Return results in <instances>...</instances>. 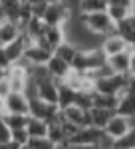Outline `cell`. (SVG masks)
I'll use <instances>...</instances> for the list:
<instances>
[{"mask_svg":"<svg viewBox=\"0 0 135 149\" xmlns=\"http://www.w3.org/2000/svg\"><path fill=\"white\" fill-rule=\"evenodd\" d=\"M10 92H12V90H10V84H8V78H4V80L0 81V95L6 97Z\"/></svg>","mask_w":135,"mask_h":149,"instance_id":"cell-33","label":"cell"},{"mask_svg":"<svg viewBox=\"0 0 135 149\" xmlns=\"http://www.w3.org/2000/svg\"><path fill=\"white\" fill-rule=\"evenodd\" d=\"M4 78H6V70H2V68H0V81L4 80Z\"/></svg>","mask_w":135,"mask_h":149,"instance_id":"cell-41","label":"cell"},{"mask_svg":"<svg viewBox=\"0 0 135 149\" xmlns=\"http://www.w3.org/2000/svg\"><path fill=\"white\" fill-rule=\"evenodd\" d=\"M0 68L6 70V72L12 68V62H10V58H8V54H6V48L4 46H0Z\"/></svg>","mask_w":135,"mask_h":149,"instance_id":"cell-32","label":"cell"},{"mask_svg":"<svg viewBox=\"0 0 135 149\" xmlns=\"http://www.w3.org/2000/svg\"><path fill=\"white\" fill-rule=\"evenodd\" d=\"M60 107L54 103L42 102L40 97H32L30 100V117H38V119H44L48 123H54L60 119Z\"/></svg>","mask_w":135,"mask_h":149,"instance_id":"cell-2","label":"cell"},{"mask_svg":"<svg viewBox=\"0 0 135 149\" xmlns=\"http://www.w3.org/2000/svg\"><path fill=\"white\" fill-rule=\"evenodd\" d=\"M103 129H97V127H81L74 137L70 139L72 145H97Z\"/></svg>","mask_w":135,"mask_h":149,"instance_id":"cell-8","label":"cell"},{"mask_svg":"<svg viewBox=\"0 0 135 149\" xmlns=\"http://www.w3.org/2000/svg\"><path fill=\"white\" fill-rule=\"evenodd\" d=\"M30 133H28V129L24 127V129H12V141H16L18 145H28L30 143Z\"/></svg>","mask_w":135,"mask_h":149,"instance_id":"cell-28","label":"cell"},{"mask_svg":"<svg viewBox=\"0 0 135 149\" xmlns=\"http://www.w3.org/2000/svg\"><path fill=\"white\" fill-rule=\"evenodd\" d=\"M72 18V12L68 10L66 6L62 4V2H52V4H48V8H46V14H44V20L48 26H66V22Z\"/></svg>","mask_w":135,"mask_h":149,"instance_id":"cell-3","label":"cell"},{"mask_svg":"<svg viewBox=\"0 0 135 149\" xmlns=\"http://www.w3.org/2000/svg\"><path fill=\"white\" fill-rule=\"evenodd\" d=\"M2 2V8H4V16L6 20L12 22H18V16H20V8H22V0H0Z\"/></svg>","mask_w":135,"mask_h":149,"instance_id":"cell-21","label":"cell"},{"mask_svg":"<svg viewBox=\"0 0 135 149\" xmlns=\"http://www.w3.org/2000/svg\"><path fill=\"white\" fill-rule=\"evenodd\" d=\"M101 50H103L105 56L109 58V56H115V54H121V52H127V50H131V48H129V44H127L119 34H111V36H105V38H103Z\"/></svg>","mask_w":135,"mask_h":149,"instance_id":"cell-10","label":"cell"},{"mask_svg":"<svg viewBox=\"0 0 135 149\" xmlns=\"http://www.w3.org/2000/svg\"><path fill=\"white\" fill-rule=\"evenodd\" d=\"M107 66L115 72V74H129V66H131V50L127 52H121V54H115V56L107 58Z\"/></svg>","mask_w":135,"mask_h":149,"instance_id":"cell-13","label":"cell"},{"mask_svg":"<svg viewBox=\"0 0 135 149\" xmlns=\"http://www.w3.org/2000/svg\"><path fill=\"white\" fill-rule=\"evenodd\" d=\"M36 88H38V97H40L42 102H48V103H54V105H58L60 81H56L54 78H50V80H46V81L36 84Z\"/></svg>","mask_w":135,"mask_h":149,"instance_id":"cell-7","label":"cell"},{"mask_svg":"<svg viewBox=\"0 0 135 149\" xmlns=\"http://www.w3.org/2000/svg\"><path fill=\"white\" fill-rule=\"evenodd\" d=\"M54 149H72V143H70V141H66V143H58V145H54Z\"/></svg>","mask_w":135,"mask_h":149,"instance_id":"cell-38","label":"cell"},{"mask_svg":"<svg viewBox=\"0 0 135 149\" xmlns=\"http://www.w3.org/2000/svg\"><path fill=\"white\" fill-rule=\"evenodd\" d=\"M0 46H2V42H0Z\"/></svg>","mask_w":135,"mask_h":149,"instance_id":"cell-47","label":"cell"},{"mask_svg":"<svg viewBox=\"0 0 135 149\" xmlns=\"http://www.w3.org/2000/svg\"><path fill=\"white\" fill-rule=\"evenodd\" d=\"M105 10H107L105 0H81V4H79L81 14H95V12H105Z\"/></svg>","mask_w":135,"mask_h":149,"instance_id":"cell-23","label":"cell"},{"mask_svg":"<svg viewBox=\"0 0 135 149\" xmlns=\"http://www.w3.org/2000/svg\"><path fill=\"white\" fill-rule=\"evenodd\" d=\"M107 4H119V6H129V0H107Z\"/></svg>","mask_w":135,"mask_h":149,"instance_id":"cell-36","label":"cell"},{"mask_svg":"<svg viewBox=\"0 0 135 149\" xmlns=\"http://www.w3.org/2000/svg\"><path fill=\"white\" fill-rule=\"evenodd\" d=\"M78 48L74 46V44H72V42H64V44H60V46L56 48V52H54V54H56L58 58H62V60H66L68 64H70V66H72V62H74V58L78 56Z\"/></svg>","mask_w":135,"mask_h":149,"instance_id":"cell-22","label":"cell"},{"mask_svg":"<svg viewBox=\"0 0 135 149\" xmlns=\"http://www.w3.org/2000/svg\"><path fill=\"white\" fill-rule=\"evenodd\" d=\"M48 127L50 123L44 121V119H38V117H30V121H28V133H30V137H48Z\"/></svg>","mask_w":135,"mask_h":149,"instance_id":"cell-18","label":"cell"},{"mask_svg":"<svg viewBox=\"0 0 135 149\" xmlns=\"http://www.w3.org/2000/svg\"><path fill=\"white\" fill-rule=\"evenodd\" d=\"M4 119L10 129H24L30 121V115H24V113H4Z\"/></svg>","mask_w":135,"mask_h":149,"instance_id":"cell-25","label":"cell"},{"mask_svg":"<svg viewBox=\"0 0 135 149\" xmlns=\"http://www.w3.org/2000/svg\"><path fill=\"white\" fill-rule=\"evenodd\" d=\"M129 12L131 16H135V0H129Z\"/></svg>","mask_w":135,"mask_h":149,"instance_id":"cell-40","label":"cell"},{"mask_svg":"<svg viewBox=\"0 0 135 149\" xmlns=\"http://www.w3.org/2000/svg\"><path fill=\"white\" fill-rule=\"evenodd\" d=\"M32 2H44V4H52V2H56V0H32Z\"/></svg>","mask_w":135,"mask_h":149,"instance_id":"cell-42","label":"cell"},{"mask_svg":"<svg viewBox=\"0 0 135 149\" xmlns=\"http://www.w3.org/2000/svg\"><path fill=\"white\" fill-rule=\"evenodd\" d=\"M62 113L66 117L70 123H74V125L78 127H91V115L90 111H86V109H81L78 105H70L66 109H62Z\"/></svg>","mask_w":135,"mask_h":149,"instance_id":"cell-9","label":"cell"},{"mask_svg":"<svg viewBox=\"0 0 135 149\" xmlns=\"http://www.w3.org/2000/svg\"><path fill=\"white\" fill-rule=\"evenodd\" d=\"M117 34L129 44V48H135V16L125 18L123 22H117Z\"/></svg>","mask_w":135,"mask_h":149,"instance_id":"cell-14","label":"cell"},{"mask_svg":"<svg viewBox=\"0 0 135 149\" xmlns=\"http://www.w3.org/2000/svg\"><path fill=\"white\" fill-rule=\"evenodd\" d=\"M76 95H78V92H76V90H72V88H70L68 84L60 81L58 107H60V109H66V107H70V105H74V103H76Z\"/></svg>","mask_w":135,"mask_h":149,"instance_id":"cell-16","label":"cell"},{"mask_svg":"<svg viewBox=\"0 0 135 149\" xmlns=\"http://www.w3.org/2000/svg\"><path fill=\"white\" fill-rule=\"evenodd\" d=\"M84 18V24L88 26V30H91L93 34L101 36H111V34H117V24L113 22L109 18L107 12H95V14H81Z\"/></svg>","mask_w":135,"mask_h":149,"instance_id":"cell-1","label":"cell"},{"mask_svg":"<svg viewBox=\"0 0 135 149\" xmlns=\"http://www.w3.org/2000/svg\"><path fill=\"white\" fill-rule=\"evenodd\" d=\"M131 119L129 117H125V115H119V113H115L109 119V123H107V127L103 129L109 137H113V139H119V137H123L125 133L131 129Z\"/></svg>","mask_w":135,"mask_h":149,"instance_id":"cell-6","label":"cell"},{"mask_svg":"<svg viewBox=\"0 0 135 149\" xmlns=\"http://www.w3.org/2000/svg\"><path fill=\"white\" fill-rule=\"evenodd\" d=\"M32 4V14H34V18H44V14H46V8H48V4H44V2H30Z\"/></svg>","mask_w":135,"mask_h":149,"instance_id":"cell-31","label":"cell"},{"mask_svg":"<svg viewBox=\"0 0 135 149\" xmlns=\"http://www.w3.org/2000/svg\"><path fill=\"white\" fill-rule=\"evenodd\" d=\"M22 34H24V30H22V26H20L18 22L4 20V22L0 24V42H2V46H8L10 42L18 40Z\"/></svg>","mask_w":135,"mask_h":149,"instance_id":"cell-11","label":"cell"},{"mask_svg":"<svg viewBox=\"0 0 135 149\" xmlns=\"http://www.w3.org/2000/svg\"><path fill=\"white\" fill-rule=\"evenodd\" d=\"M6 113V97H2L0 95V115Z\"/></svg>","mask_w":135,"mask_h":149,"instance_id":"cell-37","label":"cell"},{"mask_svg":"<svg viewBox=\"0 0 135 149\" xmlns=\"http://www.w3.org/2000/svg\"><path fill=\"white\" fill-rule=\"evenodd\" d=\"M90 115H91V127L105 129L107 123H109V119L115 115V111H111V109H101V107H91Z\"/></svg>","mask_w":135,"mask_h":149,"instance_id":"cell-15","label":"cell"},{"mask_svg":"<svg viewBox=\"0 0 135 149\" xmlns=\"http://www.w3.org/2000/svg\"><path fill=\"white\" fill-rule=\"evenodd\" d=\"M22 145H18L16 141H8V143H4V145H0V149H20Z\"/></svg>","mask_w":135,"mask_h":149,"instance_id":"cell-35","label":"cell"},{"mask_svg":"<svg viewBox=\"0 0 135 149\" xmlns=\"http://www.w3.org/2000/svg\"><path fill=\"white\" fill-rule=\"evenodd\" d=\"M44 32H46V22L40 20V18H32L26 24V28H24V34L28 36L32 42H36L40 36H44Z\"/></svg>","mask_w":135,"mask_h":149,"instance_id":"cell-19","label":"cell"},{"mask_svg":"<svg viewBox=\"0 0 135 149\" xmlns=\"http://www.w3.org/2000/svg\"><path fill=\"white\" fill-rule=\"evenodd\" d=\"M6 113H24L30 115V97L26 93L10 92L6 95Z\"/></svg>","mask_w":135,"mask_h":149,"instance_id":"cell-5","label":"cell"},{"mask_svg":"<svg viewBox=\"0 0 135 149\" xmlns=\"http://www.w3.org/2000/svg\"><path fill=\"white\" fill-rule=\"evenodd\" d=\"M72 149H100L97 145H72Z\"/></svg>","mask_w":135,"mask_h":149,"instance_id":"cell-39","label":"cell"},{"mask_svg":"<svg viewBox=\"0 0 135 149\" xmlns=\"http://www.w3.org/2000/svg\"><path fill=\"white\" fill-rule=\"evenodd\" d=\"M22 2H32V0H22Z\"/></svg>","mask_w":135,"mask_h":149,"instance_id":"cell-46","label":"cell"},{"mask_svg":"<svg viewBox=\"0 0 135 149\" xmlns=\"http://www.w3.org/2000/svg\"><path fill=\"white\" fill-rule=\"evenodd\" d=\"M107 14H109V18H111L113 22H123L125 18H129L131 16V12H129V6H119V4H107Z\"/></svg>","mask_w":135,"mask_h":149,"instance_id":"cell-24","label":"cell"},{"mask_svg":"<svg viewBox=\"0 0 135 149\" xmlns=\"http://www.w3.org/2000/svg\"><path fill=\"white\" fill-rule=\"evenodd\" d=\"M117 103H119V97H117V95L93 93V107H101V109H111V111H117Z\"/></svg>","mask_w":135,"mask_h":149,"instance_id":"cell-20","label":"cell"},{"mask_svg":"<svg viewBox=\"0 0 135 149\" xmlns=\"http://www.w3.org/2000/svg\"><path fill=\"white\" fill-rule=\"evenodd\" d=\"M20 149H30V147H28V145H22V147H20Z\"/></svg>","mask_w":135,"mask_h":149,"instance_id":"cell-44","label":"cell"},{"mask_svg":"<svg viewBox=\"0 0 135 149\" xmlns=\"http://www.w3.org/2000/svg\"><path fill=\"white\" fill-rule=\"evenodd\" d=\"M8 141H12V129L8 127L4 115H0V145H4Z\"/></svg>","mask_w":135,"mask_h":149,"instance_id":"cell-29","label":"cell"},{"mask_svg":"<svg viewBox=\"0 0 135 149\" xmlns=\"http://www.w3.org/2000/svg\"><path fill=\"white\" fill-rule=\"evenodd\" d=\"M113 149H135V127H131L123 137L115 139Z\"/></svg>","mask_w":135,"mask_h":149,"instance_id":"cell-26","label":"cell"},{"mask_svg":"<svg viewBox=\"0 0 135 149\" xmlns=\"http://www.w3.org/2000/svg\"><path fill=\"white\" fill-rule=\"evenodd\" d=\"M62 119H64V113L60 111V119L54 121V123H50V127H48V139H50L54 145H58V143H66L68 141L66 133H64V127H62Z\"/></svg>","mask_w":135,"mask_h":149,"instance_id":"cell-17","label":"cell"},{"mask_svg":"<svg viewBox=\"0 0 135 149\" xmlns=\"http://www.w3.org/2000/svg\"><path fill=\"white\" fill-rule=\"evenodd\" d=\"M28 147L30 149H54V143L48 137H32Z\"/></svg>","mask_w":135,"mask_h":149,"instance_id":"cell-30","label":"cell"},{"mask_svg":"<svg viewBox=\"0 0 135 149\" xmlns=\"http://www.w3.org/2000/svg\"><path fill=\"white\" fill-rule=\"evenodd\" d=\"M0 18H4V20H6V16H4V8H2V2H0Z\"/></svg>","mask_w":135,"mask_h":149,"instance_id":"cell-43","label":"cell"},{"mask_svg":"<svg viewBox=\"0 0 135 149\" xmlns=\"http://www.w3.org/2000/svg\"><path fill=\"white\" fill-rule=\"evenodd\" d=\"M93 93L95 92H78L74 105H78V107H81V109L90 111L91 107H93Z\"/></svg>","mask_w":135,"mask_h":149,"instance_id":"cell-27","label":"cell"},{"mask_svg":"<svg viewBox=\"0 0 135 149\" xmlns=\"http://www.w3.org/2000/svg\"><path fill=\"white\" fill-rule=\"evenodd\" d=\"M129 74L135 78V48H131V66H129Z\"/></svg>","mask_w":135,"mask_h":149,"instance_id":"cell-34","label":"cell"},{"mask_svg":"<svg viewBox=\"0 0 135 149\" xmlns=\"http://www.w3.org/2000/svg\"><path fill=\"white\" fill-rule=\"evenodd\" d=\"M105 2H107V0H105Z\"/></svg>","mask_w":135,"mask_h":149,"instance_id":"cell-48","label":"cell"},{"mask_svg":"<svg viewBox=\"0 0 135 149\" xmlns=\"http://www.w3.org/2000/svg\"><path fill=\"white\" fill-rule=\"evenodd\" d=\"M46 68H48V72H50V76L54 78L56 81H64L66 80V76L72 72V66L68 64L66 60H62V58H58L56 54L52 56V60L46 64Z\"/></svg>","mask_w":135,"mask_h":149,"instance_id":"cell-12","label":"cell"},{"mask_svg":"<svg viewBox=\"0 0 135 149\" xmlns=\"http://www.w3.org/2000/svg\"><path fill=\"white\" fill-rule=\"evenodd\" d=\"M2 22H4V18H0V24H2Z\"/></svg>","mask_w":135,"mask_h":149,"instance_id":"cell-45","label":"cell"},{"mask_svg":"<svg viewBox=\"0 0 135 149\" xmlns=\"http://www.w3.org/2000/svg\"><path fill=\"white\" fill-rule=\"evenodd\" d=\"M54 56V52H50V50H46L42 48L40 44H36L32 42L30 46L26 48V54H24V60L30 64V66H46L50 60Z\"/></svg>","mask_w":135,"mask_h":149,"instance_id":"cell-4","label":"cell"}]
</instances>
